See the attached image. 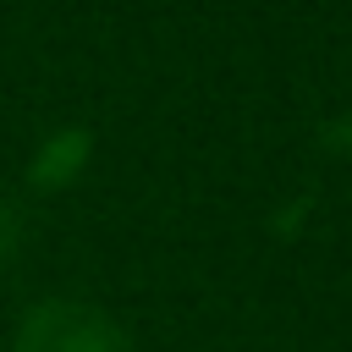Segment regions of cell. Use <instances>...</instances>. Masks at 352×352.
Returning a JSON list of instances; mask_svg holds the SVG:
<instances>
[{"instance_id": "obj_1", "label": "cell", "mask_w": 352, "mask_h": 352, "mask_svg": "<svg viewBox=\"0 0 352 352\" xmlns=\"http://www.w3.org/2000/svg\"><path fill=\"white\" fill-rule=\"evenodd\" d=\"M16 352H132V341L88 302H38L16 330Z\"/></svg>"}, {"instance_id": "obj_2", "label": "cell", "mask_w": 352, "mask_h": 352, "mask_svg": "<svg viewBox=\"0 0 352 352\" xmlns=\"http://www.w3.org/2000/svg\"><path fill=\"white\" fill-rule=\"evenodd\" d=\"M88 160V132H77V126H66V132H50L44 138V148L33 154V182L38 187H60V182H72L77 176V165Z\"/></svg>"}, {"instance_id": "obj_3", "label": "cell", "mask_w": 352, "mask_h": 352, "mask_svg": "<svg viewBox=\"0 0 352 352\" xmlns=\"http://www.w3.org/2000/svg\"><path fill=\"white\" fill-rule=\"evenodd\" d=\"M16 242H22V226H16V209H11V204H0V270L11 264V253H16Z\"/></svg>"}]
</instances>
